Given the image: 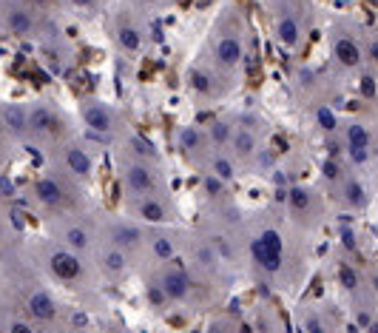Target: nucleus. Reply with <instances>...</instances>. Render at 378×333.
Listing matches in <instances>:
<instances>
[{"instance_id": "nucleus-1", "label": "nucleus", "mask_w": 378, "mask_h": 333, "mask_svg": "<svg viewBox=\"0 0 378 333\" xmlns=\"http://www.w3.org/2000/svg\"><path fill=\"white\" fill-rule=\"evenodd\" d=\"M281 236L276 231H264L261 236H256L250 242V253L256 259V265H261L264 270H279L281 268Z\"/></svg>"}, {"instance_id": "nucleus-2", "label": "nucleus", "mask_w": 378, "mask_h": 333, "mask_svg": "<svg viewBox=\"0 0 378 333\" xmlns=\"http://www.w3.org/2000/svg\"><path fill=\"white\" fill-rule=\"evenodd\" d=\"M188 287H190V282H188L185 270H179V268L165 270L162 279H159V290L165 293V299H185L188 296Z\"/></svg>"}, {"instance_id": "nucleus-3", "label": "nucleus", "mask_w": 378, "mask_h": 333, "mask_svg": "<svg viewBox=\"0 0 378 333\" xmlns=\"http://www.w3.org/2000/svg\"><path fill=\"white\" fill-rule=\"evenodd\" d=\"M347 148H350V157L355 162H364L367 159V148H369V131L364 125H350L347 128Z\"/></svg>"}, {"instance_id": "nucleus-4", "label": "nucleus", "mask_w": 378, "mask_h": 333, "mask_svg": "<svg viewBox=\"0 0 378 333\" xmlns=\"http://www.w3.org/2000/svg\"><path fill=\"white\" fill-rule=\"evenodd\" d=\"M28 313L37 319V322H51L57 316V305L54 299L45 293V290H34L28 296Z\"/></svg>"}, {"instance_id": "nucleus-5", "label": "nucleus", "mask_w": 378, "mask_h": 333, "mask_svg": "<svg viewBox=\"0 0 378 333\" xmlns=\"http://www.w3.org/2000/svg\"><path fill=\"white\" fill-rule=\"evenodd\" d=\"M51 270H54V276H60L63 282H68V279H74L77 273H80V259L77 256H71L68 250H57V253H51Z\"/></svg>"}, {"instance_id": "nucleus-6", "label": "nucleus", "mask_w": 378, "mask_h": 333, "mask_svg": "<svg viewBox=\"0 0 378 333\" xmlns=\"http://www.w3.org/2000/svg\"><path fill=\"white\" fill-rule=\"evenodd\" d=\"M85 122H88V128H94V131H99V134H108V131L114 128L111 111H108L105 105H97V102L85 105Z\"/></svg>"}, {"instance_id": "nucleus-7", "label": "nucleus", "mask_w": 378, "mask_h": 333, "mask_svg": "<svg viewBox=\"0 0 378 333\" xmlns=\"http://www.w3.org/2000/svg\"><path fill=\"white\" fill-rule=\"evenodd\" d=\"M125 185H128L131 191H136V194H148V191L153 188V176H151L148 168L131 165V168L125 171Z\"/></svg>"}, {"instance_id": "nucleus-8", "label": "nucleus", "mask_w": 378, "mask_h": 333, "mask_svg": "<svg viewBox=\"0 0 378 333\" xmlns=\"http://www.w3.org/2000/svg\"><path fill=\"white\" fill-rule=\"evenodd\" d=\"M216 60L222 65H236L242 60V43L236 37H222L216 43Z\"/></svg>"}, {"instance_id": "nucleus-9", "label": "nucleus", "mask_w": 378, "mask_h": 333, "mask_svg": "<svg viewBox=\"0 0 378 333\" xmlns=\"http://www.w3.org/2000/svg\"><path fill=\"white\" fill-rule=\"evenodd\" d=\"M335 57H338V63H344V65H358L361 63V48L350 40V37H338L335 40Z\"/></svg>"}, {"instance_id": "nucleus-10", "label": "nucleus", "mask_w": 378, "mask_h": 333, "mask_svg": "<svg viewBox=\"0 0 378 333\" xmlns=\"http://www.w3.org/2000/svg\"><path fill=\"white\" fill-rule=\"evenodd\" d=\"M37 196H40L45 205H60L65 194H63V188H60V182H57V179L43 176V179L37 182Z\"/></svg>"}, {"instance_id": "nucleus-11", "label": "nucleus", "mask_w": 378, "mask_h": 333, "mask_svg": "<svg viewBox=\"0 0 378 333\" xmlns=\"http://www.w3.org/2000/svg\"><path fill=\"white\" fill-rule=\"evenodd\" d=\"M65 165H68L71 174L88 176V171H91V157H88L85 151H80V148H68V151H65Z\"/></svg>"}, {"instance_id": "nucleus-12", "label": "nucleus", "mask_w": 378, "mask_h": 333, "mask_svg": "<svg viewBox=\"0 0 378 333\" xmlns=\"http://www.w3.org/2000/svg\"><path fill=\"white\" fill-rule=\"evenodd\" d=\"M276 34H279V40H281L284 46H296V43H298V37H301L298 23H296L293 17H281V20H279V26H276Z\"/></svg>"}, {"instance_id": "nucleus-13", "label": "nucleus", "mask_w": 378, "mask_h": 333, "mask_svg": "<svg viewBox=\"0 0 378 333\" xmlns=\"http://www.w3.org/2000/svg\"><path fill=\"white\" fill-rule=\"evenodd\" d=\"M3 122H6V128H11V131H23V128L28 125V117H26L23 105H6V108H3Z\"/></svg>"}, {"instance_id": "nucleus-14", "label": "nucleus", "mask_w": 378, "mask_h": 333, "mask_svg": "<svg viewBox=\"0 0 378 333\" xmlns=\"http://www.w3.org/2000/svg\"><path fill=\"white\" fill-rule=\"evenodd\" d=\"M139 216L148 219V222H162L165 219V205L159 199H153V196H145L139 202Z\"/></svg>"}, {"instance_id": "nucleus-15", "label": "nucleus", "mask_w": 378, "mask_h": 333, "mask_svg": "<svg viewBox=\"0 0 378 333\" xmlns=\"http://www.w3.org/2000/svg\"><path fill=\"white\" fill-rule=\"evenodd\" d=\"M301 330H304V333H335V330L327 324V319H324L321 313H307V316L301 319Z\"/></svg>"}, {"instance_id": "nucleus-16", "label": "nucleus", "mask_w": 378, "mask_h": 333, "mask_svg": "<svg viewBox=\"0 0 378 333\" xmlns=\"http://www.w3.org/2000/svg\"><path fill=\"white\" fill-rule=\"evenodd\" d=\"M111 236H114L117 245H136L139 242V231L134 225H114Z\"/></svg>"}, {"instance_id": "nucleus-17", "label": "nucleus", "mask_w": 378, "mask_h": 333, "mask_svg": "<svg viewBox=\"0 0 378 333\" xmlns=\"http://www.w3.org/2000/svg\"><path fill=\"white\" fill-rule=\"evenodd\" d=\"M28 125L34 128V131H48L51 125H54V117H51V111L48 108H34L31 111V117H28Z\"/></svg>"}, {"instance_id": "nucleus-18", "label": "nucleus", "mask_w": 378, "mask_h": 333, "mask_svg": "<svg viewBox=\"0 0 378 333\" xmlns=\"http://www.w3.org/2000/svg\"><path fill=\"white\" fill-rule=\"evenodd\" d=\"M344 199H347L352 208H361V205H364V188H361L355 179H347V182H344Z\"/></svg>"}, {"instance_id": "nucleus-19", "label": "nucleus", "mask_w": 378, "mask_h": 333, "mask_svg": "<svg viewBox=\"0 0 378 333\" xmlns=\"http://www.w3.org/2000/svg\"><path fill=\"white\" fill-rule=\"evenodd\" d=\"M338 282H341V287L355 290V287H358V273H355V268L347 265V262H341V265H338Z\"/></svg>"}, {"instance_id": "nucleus-20", "label": "nucleus", "mask_w": 378, "mask_h": 333, "mask_svg": "<svg viewBox=\"0 0 378 333\" xmlns=\"http://www.w3.org/2000/svg\"><path fill=\"white\" fill-rule=\"evenodd\" d=\"M179 145H182V151H193V148L202 145V134L196 128H182L179 131Z\"/></svg>"}, {"instance_id": "nucleus-21", "label": "nucleus", "mask_w": 378, "mask_h": 333, "mask_svg": "<svg viewBox=\"0 0 378 333\" xmlns=\"http://www.w3.org/2000/svg\"><path fill=\"white\" fill-rule=\"evenodd\" d=\"M9 26H11L14 34H26V31L31 28V20H28L26 11H11V14H9Z\"/></svg>"}, {"instance_id": "nucleus-22", "label": "nucleus", "mask_w": 378, "mask_h": 333, "mask_svg": "<svg viewBox=\"0 0 378 333\" xmlns=\"http://www.w3.org/2000/svg\"><path fill=\"white\" fill-rule=\"evenodd\" d=\"M139 43H142V40H139L136 28H128V26H125V28H119V46H122V48L136 51V48H139Z\"/></svg>"}, {"instance_id": "nucleus-23", "label": "nucleus", "mask_w": 378, "mask_h": 333, "mask_svg": "<svg viewBox=\"0 0 378 333\" xmlns=\"http://www.w3.org/2000/svg\"><path fill=\"white\" fill-rule=\"evenodd\" d=\"M65 242H68L71 248H77V250H80V248H85V245H88V233H85L82 228H68V231H65Z\"/></svg>"}, {"instance_id": "nucleus-24", "label": "nucleus", "mask_w": 378, "mask_h": 333, "mask_svg": "<svg viewBox=\"0 0 378 333\" xmlns=\"http://www.w3.org/2000/svg\"><path fill=\"white\" fill-rule=\"evenodd\" d=\"M315 120H318V125L324 128V131H333L338 122H335V114L327 108V105H318V111H315Z\"/></svg>"}, {"instance_id": "nucleus-25", "label": "nucleus", "mask_w": 378, "mask_h": 333, "mask_svg": "<svg viewBox=\"0 0 378 333\" xmlns=\"http://www.w3.org/2000/svg\"><path fill=\"white\" fill-rule=\"evenodd\" d=\"M256 148V139H253V134L250 131H239L236 134V151L244 157V154H250Z\"/></svg>"}, {"instance_id": "nucleus-26", "label": "nucleus", "mask_w": 378, "mask_h": 333, "mask_svg": "<svg viewBox=\"0 0 378 333\" xmlns=\"http://www.w3.org/2000/svg\"><path fill=\"white\" fill-rule=\"evenodd\" d=\"M287 199H290V205H293V208H296V211H304V208H307V205H310V194H307V191H304V188H293V191H290V196H287Z\"/></svg>"}, {"instance_id": "nucleus-27", "label": "nucleus", "mask_w": 378, "mask_h": 333, "mask_svg": "<svg viewBox=\"0 0 378 333\" xmlns=\"http://www.w3.org/2000/svg\"><path fill=\"white\" fill-rule=\"evenodd\" d=\"M190 85H193L196 91H202V94H205V91H210V77L193 68V71H190Z\"/></svg>"}, {"instance_id": "nucleus-28", "label": "nucleus", "mask_w": 378, "mask_h": 333, "mask_svg": "<svg viewBox=\"0 0 378 333\" xmlns=\"http://www.w3.org/2000/svg\"><path fill=\"white\" fill-rule=\"evenodd\" d=\"M210 137H213V139L222 145V142H227V137H230V128H227L225 122H213V125H210Z\"/></svg>"}, {"instance_id": "nucleus-29", "label": "nucleus", "mask_w": 378, "mask_h": 333, "mask_svg": "<svg viewBox=\"0 0 378 333\" xmlns=\"http://www.w3.org/2000/svg\"><path fill=\"white\" fill-rule=\"evenodd\" d=\"M213 171H216L219 179H230V176H233V165H230L227 159H222V157L213 162Z\"/></svg>"}, {"instance_id": "nucleus-30", "label": "nucleus", "mask_w": 378, "mask_h": 333, "mask_svg": "<svg viewBox=\"0 0 378 333\" xmlns=\"http://www.w3.org/2000/svg\"><path fill=\"white\" fill-rule=\"evenodd\" d=\"M153 253H156L159 259H171V256H173V245H171L168 239H156V242H153Z\"/></svg>"}, {"instance_id": "nucleus-31", "label": "nucleus", "mask_w": 378, "mask_h": 333, "mask_svg": "<svg viewBox=\"0 0 378 333\" xmlns=\"http://www.w3.org/2000/svg\"><path fill=\"white\" fill-rule=\"evenodd\" d=\"M105 268H108V270H114V273H119V270L125 268V262H122V253H119V250H111V253L105 256Z\"/></svg>"}, {"instance_id": "nucleus-32", "label": "nucleus", "mask_w": 378, "mask_h": 333, "mask_svg": "<svg viewBox=\"0 0 378 333\" xmlns=\"http://www.w3.org/2000/svg\"><path fill=\"white\" fill-rule=\"evenodd\" d=\"M205 191L213 194V196H219V194H222V182H219L216 176H205Z\"/></svg>"}, {"instance_id": "nucleus-33", "label": "nucleus", "mask_w": 378, "mask_h": 333, "mask_svg": "<svg viewBox=\"0 0 378 333\" xmlns=\"http://www.w3.org/2000/svg\"><path fill=\"white\" fill-rule=\"evenodd\" d=\"M6 333H34V327L31 324H26V322H20V319H14L11 324H9V330Z\"/></svg>"}, {"instance_id": "nucleus-34", "label": "nucleus", "mask_w": 378, "mask_h": 333, "mask_svg": "<svg viewBox=\"0 0 378 333\" xmlns=\"http://www.w3.org/2000/svg\"><path fill=\"white\" fill-rule=\"evenodd\" d=\"M341 242H344V248H350V250L355 248V233H352V231H350L347 225L341 228Z\"/></svg>"}, {"instance_id": "nucleus-35", "label": "nucleus", "mask_w": 378, "mask_h": 333, "mask_svg": "<svg viewBox=\"0 0 378 333\" xmlns=\"http://www.w3.org/2000/svg\"><path fill=\"white\" fill-rule=\"evenodd\" d=\"M324 176H327V179H335V176H338V165H335L333 159L324 162Z\"/></svg>"}, {"instance_id": "nucleus-36", "label": "nucleus", "mask_w": 378, "mask_h": 333, "mask_svg": "<svg viewBox=\"0 0 378 333\" xmlns=\"http://www.w3.org/2000/svg\"><path fill=\"white\" fill-rule=\"evenodd\" d=\"M210 333H236V327H227V324H213Z\"/></svg>"}, {"instance_id": "nucleus-37", "label": "nucleus", "mask_w": 378, "mask_h": 333, "mask_svg": "<svg viewBox=\"0 0 378 333\" xmlns=\"http://www.w3.org/2000/svg\"><path fill=\"white\" fill-rule=\"evenodd\" d=\"M369 60H372V63H378V40H372V43H369Z\"/></svg>"}, {"instance_id": "nucleus-38", "label": "nucleus", "mask_w": 378, "mask_h": 333, "mask_svg": "<svg viewBox=\"0 0 378 333\" xmlns=\"http://www.w3.org/2000/svg\"><path fill=\"white\" fill-rule=\"evenodd\" d=\"M361 88H364L367 94H372V91H375V85H372V80H369V77H364V83H361Z\"/></svg>"}, {"instance_id": "nucleus-39", "label": "nucleus", "mask_w": 378, "mask_h": 333, "mask_svg": "<svg viewBox=\"0 0 378 333\" xmlns=\"http://www.w3.org/2000/svg\"><path fill=\"white\" fill-rule=\"evenodd\" d=\"M0 191H3V194H11V182H9L6 176H0Z\"/></svg>"}, {"instance_id": "nucleus-40", "label": "nucleus", "mask_w": 378, "mask_h": 333, "mask_svg": "<svg viewBox=\"0 0 378 333\" xmlns=\"http://www.w3.org/2000/svg\"><path fill=\"white\" fill-rule=\"evenodd\" d=\"M71 3H77V6H88L91 0H71Z\"/></svg>"}, {"instance_id": "nucleus-41", "label": "nucleus", "mask_w": 378, "mask_h": 333, "mask_svg": "<svg viewBox=\"0 0 378 333\" xmlns=\"http://www.w3.org/2000/svg\"><path fill=\"white\" fill-rule=\"evenodd\" d=\"M34 3H45V0H34Z\"/></svg>"}, {"instance_id": "nucleus-42", "label": "nucleus", "mask_w": 378, "mask_h": 333, "mask_svg": "<svg viewBox=\"0 0 378 333\" xmlns=\"http://www.w3.org/2000/svg\"><path fill=\"white\" fill-rule=\"evenodd\" d=\"M0 134H3V125H0Z\"/></svg>"}]
</instances>
